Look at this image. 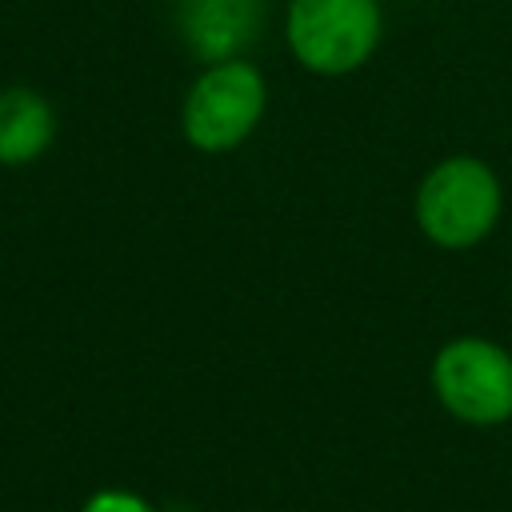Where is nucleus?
<instances>
[{"mask_svg":"<svg viewBox=\"0 0 512 512\" xmlns=\"http://www.w3.org/2000/svg\"><path fill=\"white\" fill-rule=\"evenodd\" d=\"M500 180L476 156L440 160L416 188V224L440 248H472L500 220Z\"/></svg>","mask_w":512,"mask_h":512,"instance_id":"nucleus-1","label":"nucleus"},{"mask_svg":"<svg viewBox=\"0 0 512 512\" xmlns=\"http://www.w3.org/2000/svg\"><path fill=\"white\" fill-rule=\"evenodd\" d=\"M264 104L268 88L256 64H248L244 56L204 64V72L184 96V140L200 152H232L252 136L264 116Z\"/></svg>","mask_w":512,"mask_h":512,"instance_id":"nucleus-2","label":"nucleus"},{"mask_svg":"<svg viewBox=\"0 0 512 512\" xmlns=\"http://www.w3.org/2000/svg\"><path fill=\"white\" fill-rule=\"evenodd\" d=\"M380 0H292L284 36L316 76L356 72L380 44Z\"/></svg>","mask_w":512,"mask_h":512,"instance_id":"nucleus-3","label":"nucleus"},{"mask_svg":"<svg viewBox=\"0 0 512 512\" xmlns=\"http://www.w3.org/2000/svg\"><path fill=\"white\" fill-rule=\"evenodd\" d=\"M436 400L464 424L512 420V356L484 336H456L432 360Z\"/></svg>","mask_w":512,"mask_h":512,"instance_id":"nucleus-4","label":"nucleus"},{"mask_svg":"<svg viewBox=\"0 0 512 512\" xmlns=\"http://www.w3.org/2000/svg\"><path fill=\"white\" fill-rule=\"evenodd\" d=\"M176 28L196 60L216 64L240 56L264 28L268 0H172Z\"/></svg>","mask_w":512,"mask_h":512,"instance_id":"nucleus-5","label":"nucleus"},{"mask_svg":"<svg viewBox=\"0 0 512 512\" xmlns=\"http://www.w3.org/2000/svg\"><path fill=\"white\" fill-rule=\"evenodd\" d=\"M56 136L52 104L24 84L0 92V164H32Z\"/></svg>","mask_w":512,"mask_h":512,"instance_id":"nucleus-6","label":"nucleus"},{"mask_svg":"<svg viewBox=\"0 0 512 512\" xmlns=\"http://www.w3.org/2000/svg\"><path fill=\"white\" fill-rule=\"evenodd\" d=\"M80 512H156L152 504H144L136 492H124V488H104V492H92L88 504Z\"/></svg>","mask_w":512,"mask_h":512,"instance_id":"nucleus-7","label":"nucleus"}]
</instances>
